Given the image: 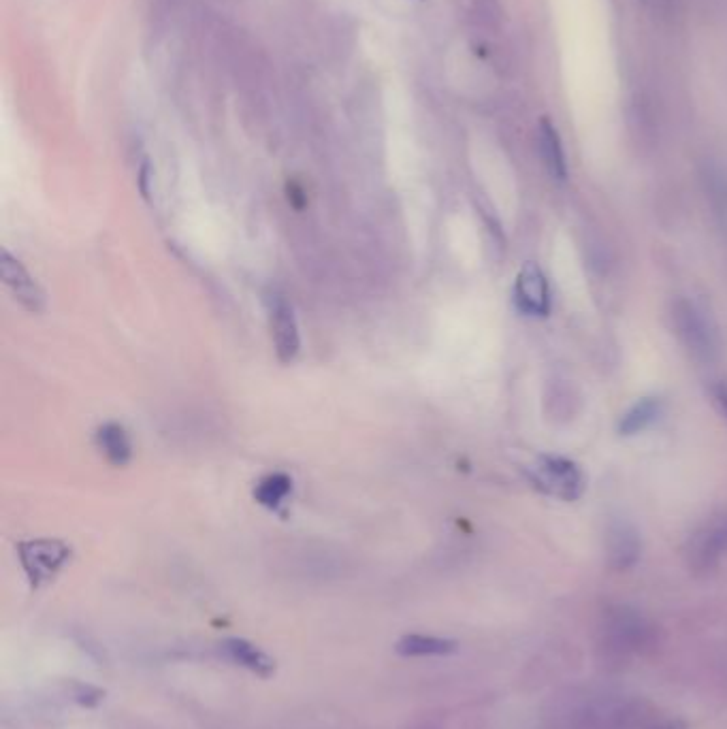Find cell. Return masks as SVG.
Instances as JSON below:
<instances>
[{
  "instance_id": "6da1fadb",
  "label": "cell",
  "mask_w": 727,
  "mask_h": 729,
  "mask_svg": "<svg viewBox=\"0 0 727 729\" xmlns=\"http://www.w3.org/2000/svg\"><path fill=\"white\" fill-rule=\"evenodd\" d=\"M674 333L683 346L691 352L693 359L710 363L719 352V339L715 324L698 303L689 299H678L672 307Z\"/></svg>"
},
{
  "instance_id": "7a4b0ae2",
  "label": "cell",
  "mask_w": 727,
  "mask_h": 729,
  "mask_svg": "<svg viewBox=\"0 0 727 729\" xmlns=\"http://www.w3.org/2000/svg\"><path fill=\"white\" fill-rule=\"evenodd\" d=\"M18 557L32 589L52 582L71 561V546L60 540H30L18 546Z\"/></svg>"
},
{
  "instance_id": "3957f363",
  "label": "cell",
  "mask_w": 727,
  "mask_h": 729,
  "mask_svg": "<svg viewBox=\"0 0 727 729\" xmlns=\"http://www.w3.org/2000/svg\"><path fill=\"white\" fill-rule=\"evenodd\" d=\"M529 478L540 491L563 501L578 499L585 489V478L578 465L561 457H540L529 467Z\"/></svg>"
},
{
  "instance_id": "277c9868",
  "label": "cell",
  "mask_w": 727,
  "mask_h": 729,
  "mask_svg": "<svg viewBox=\"0 0 727 729\" xmlns=\"http://www.w3.org/2000/svg\"><path fill=\"white\" fill-rule=\"evenodd\" d=\"M727 555V512L706 523L687 546V561L696 572H710Z\"/></svg>"
},
{
  "instance_id": "5b68a950",
  "label": "cell",
  "mask_w": 727,
  "mask_h": 729,
  "mask_svg": "<svg viewBox=\"0 0 727 729\" xmlns=\"http://www.w3.org/2000/svg\"><path fill=\"white\" fill-rule=\"evenodd\" d=\"M516 305L529 316H546L551 312V295L544 273L536 265H525L516 278Z\"/></svg>"
},
{
  "instance_id": "8992f818",
  "label": "cell",
  "mask_w": 727,
  "mask_h": 729,
  "mask_svg": "<svg viewBox=\"0 0 727 729\" xmlns=\"http://www.w3.org/2000/svg\"><path fill=\"white\" fill-rule=\"evenodd\" d=\"M606 550H608V565L612 570H629L634 567L642 553V542L634 525L627 521L612 523L606 536Z\"/></svg>"
},
{
  "instance_id": "52a82bcc",
  "label": "cell",
  "mask_w": 727,
  "mask_h": 729,
  "mask_svg": "<svg viewBox=\"0 0 727 729\" xmlns=\"http://www.w3.org/2000/svg\"><path fill=\"white\" fill-rule=\"evenodd\" d=\"M220 651L224 653V657L237 663V666L246 668L248 672L261 676V678H271L276 674L278 663L269 653H265L261 646H256L254 642L246 640V638H224L220 642Z\"/></svg>"
},
{
  "instance_id": "ba28073f",
  "label": "cell",
  "mask_w": 727,
  "mask_h": 729,
  "mask_svg": "<svg viewBox=\"0 0 727 729\" xmlns=\"http://www.w3.org/2000/svg\"><path fill=\"white\" fill-rule=\"evenodd\" d=\"M0 269H3V280L11 288L15 299H18L24 307H28L30 312L43 310L45 293L39 288V284L30 278V273L22 267V263L11 258V254L7 250L3 252V263H0Z\"/></svg>"
},
{
  "instance_id": "9c48e42d",
  "label": "cell",
  "mask_w": 727,
  "mask_h": 729,
  "mask_svg": "<svg viewBox=\"0 0 727 729\" xmlns=\"http://www.w3.org/2000/svg\"><path fill=\"white\" fill-rule=\"evenodd\" d=\"M271 329L280 361H293L299 352V329L293 316V307L284 299H276L271 307Z\"/></svg>"
},
{
  "instance_id": "30bf717a",
  "label": "cell",
  "mask_w": 727,
  "mask_h": 729,
  "mask_svg": "<svg viewBox=\"0 0 727 729\" xmlns=\"http://www.w3.org/2000/svg\"><path fill=\"white\" fill-rule=\"evenodd\" d=\"M538 148H540V156H542L546 171L551 173L553 180L563 182L565 177H568V162H565V152H563L559 131L548 118H544L540 122Z\"/></svg>"
},
{
  "instance_id": "8fae6325",
  "label": "cell",
  "mask_w": 727,
  "mask_h": 729,
  "mask_svg": "<svg viewBox=\"0 0 727 729\" xmlns=\"http://www.w3.org/2000/svg\"><path fill=\"white\" fill-rule=\"evenodd\" d=\"M395 651L401 657H446L459 651V642L438 636L408 634L397 640Z\"/></svg>"
},
{
  "instance_id": "7c38bea8",
  "label": "cell",
  "mask_w": 727,
  "mask_h": 729,
  "mask_svg": "<svg viewBox=\"0 0 727 729\" xmlns=\"http://www.w3.org/2000/svg\"><path fill=\"white\" fill-rule=\"evenodd\" d=\"M659 414H661V401L655 397H646L623 414L619 431L621 435H636L646 427H651L659 418Z\"/></svg>"
},
{
  "instance_id": "4fadbf2b",
  "label": "cell",
  "mask_w": 727,
  "mask_h": 729,
  "mask_svg": "<svg viewBox=\"0 0 727 729\" xmlns=\"http://www.w3.org/2000/svg\"><path fill=\"white\" fill-rule=\"evenodd\" d=\"M99 448L105 452V457L116 463V465H124L128 459H131V440H128L126 431L120 425H105L101 427L99 435Z\"/></svg>"
},
{
  "instance_id": "5bb4252c",
  "label": "cell",
  "mask_w": 727,
  "mask_h": 729,
  "mask_svg": "<svg viewBox=\"0 0 727 729\" xmlns=\"http://www.w3.org/2000/svg\"><path fill=\"white\" fill-rule=\"evenodd\" d=\"M290 482L284 474H271L267 478H263L261 482H258L256 486V499L261 501L263 506H269V508H276L280 506L282 501L286 499V495L290 493Z\"/></svg>"
},
{
  "instance_id": "9a60e30c",
  "label": "cell",
  "mask_w": 727,
  "mask_h": 729,
  "mask_svg": "<svg viewBox=\"0 0 727 729\" xmlns=\"http://www.w3.org/2000/svg\"><path fill=\"white\" fill-rule=\"evenodd\" d=\"M69 695H71L73 702H77L79 706H86V708L99 706L105 700V691L103 689L94 687V685H86V683H71L69 685Z\"/></svg>"
},
{
  "instance_id": "2e32d148",
  "label": "cell",
  "mask_w": 727,
  "mask_h": 729,
  "mask_svg": "<svg viewBox=\"0 0 727 729\" xmlns=\"http://www.w3.org/2000/svg\"><path fill=\"white\" fill-rule=\"evenodd\" d=\"M715 399H717V403H719L721 412H723V414H725V418H727V380H723V382H719V384L715 386Z\"/></svg>"
},
{
  "instance_id": "e0dca14e",
  "label": "cell",
  "mask_w": 727,
  "mask_h": 729,
  "mask_svg": "<svg viewBox=\"0 0 727 729\" xmlns=\"http://www.w3.org/2000/svg\"><path fill=\"white\" fill-rule=\"evenodd\" d=\"M653 729H689V725L685 721H681V719H672V721L661 723V725H657Z\"/></svg>"
}]
</instances>
